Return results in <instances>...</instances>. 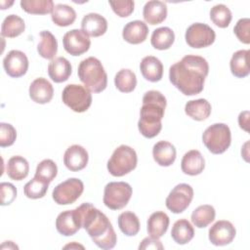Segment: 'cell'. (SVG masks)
I'll list each match as a JSON object with an SVG mask.
<instances>
[{"label":"cell","instance_id":"32","mask_svg":"<svg viewBox=\"0 0 250 250\" xmlns=\"http://www.w3.org/2000/svg\"><path fill=\"white\" fill-rule=\"evenodd\" d=\"M40 41L37 46L38 54L47 60H53L58 52V41L56 37L48 30L39 33Z\"/></svg>","mask_w":250,"mask_h":250},{"label":"cell","instance_id":"8","mask_svg":"<svg viewBox=\"0 0 250 250\" xmlns=\"http://www.w3.org/2000/svg\"><path fill=\"white\" fill-rule=\"evenodd\" d=\"M62 100L74 112H85L92 104L91 92L82 85L68 84L64 87Z\"/></svg>","mask_w":250,"mask_h":250},{"label":"cell","instance_id":"12","mask_svg":"<svg viewBox=\"0 0 250 250\" xmlns=\"http://www.w3.org/2000/svg\"><path fill=\"white\" fill-rule=\"evenodd\" d=\"M62 44L68 54L71 56H80L90 49L91 40L81 29H71L63 35Z\"/></svg>","mask_w":250,"mask_h":250},{"label":"cell","instance_id":"40","mask_svg":"<svg viewBox=\"0 0 250 250\" xmlns=\"http://www.w3.org/2000/svg\"><path fill=\"white\" fill-rule=\"evenodd\" d=\"M57 174V164L52 159H44L37 165L34 177L42 179L50 184L56 178Z\"/></svg>","mask_w":250,"mask_h":250},{"label":"cell","instance_id":"47","mask_svg":"<svg viewBox=\"0 0 250 250\" xmlns=\"http://www.w3.org/2000/svg\"><path fill=\"white\" fill-rule=\"evenodd\" d=\"M67 248H70V249H77V248H81V249H84V246L81 245V244H78L76 243L75 241L69 243V244H66L65 246H63V249H67Z\"/></svg>","mask_w":250,"mask_h":250},{"label":"cell","instance_id":"22","mask_svg":"<svg viewBox=\"0 0 250 250\" xmlns=\"http://www.w3.org/2000/svg\"><path fill=\"white\" fill-rule=\"evenodd\" d=\"M152 156L158 165L168 167L175 162L177 151L171 143L167 141H160L153 146Z\"/></svg>","mask_w":250,"mask_h":250},{"label":"cell","instance_id":"1","mask_svg":"<svg viewBox=\"0 0 250 250\" xmlns=\"http://www.w3.org/2000/svg\"><path fill=\"white\" fill-rule=\"evenodd\" d=\"M209 72L207 61L200 56L187 55L169 68L170 82L186 96L201 93Z\"/></svg>","mask_w":250,"mask_h":250},{"label":"cell","instance_id":"36","mask_svg":"<svg viewBox=\"0 0 250 250\" xmlns=\"http://www.w3.org/2000/svg\"><path fill=\"white\" fill-rule=\"evenodd\" d=\"M114 84L120 92L131 93L137 86L136 74L129 68H122L115 74Z\"/></svg>","mask_w":250,"mask_h":250},{"label":"cell","instance_id":"48","mask_svg":"<svg viewBox=\"0 0 250 250\" xmlns=\"http://www.w3.org/2000/svg\"><path fill=\"white\" fill-rule=\"evenodd\" d=\"M2 245H7L8 249H19V247L13 241H5Z\"/></svg>","mask_w":250,"mask_h":250},{"label":"cell","instance_id":"9","mask_svg":"<svg viewBox=\"0 0 250 250\" xmlns=\"http://www.w3.org/2000/svg\"><path fill=\"white\" fill-rule=\"evenodd\" d=\"M84 190L83 182L77 178H69L55 187L52 197L59 205L74 203Z\"/></svg>","mask_w":250,"mask_h":250},{"label":"cell","instance_id":"25","mask_svg":"<svg viewBox=\"0 0 250 250\" xmlns=\"http://www.w3.org/2000/svg\"><path fill=\"white\" fill-rule=\"evenodd\" d=\"M169 217L163 211H156L152 213L147 219L146 230L149 236L154 238H160L163 236L169 227Z\"/></svg>","mask_w":250,"mask_h":250},{"label":"cell","instance_id":"34","mask_svg":"<svg viewBox=\"0 0 250 250\" xmlns=\"http://www.w3.org/2000/svg\"><path fill=\"white\" fill-rule=\"evenodd\" d=\"M215 216H216L215 208L212 205L204 204V205L198 206L192 211L190 219L192 224L196 228L203 229V228H206L215 220Z\"/></svg>","mask_w":250,"mask_h":250},{"label":"cell","instance_id":"35","mask_svg":"<svg viewBox=\"0 0 250 250\" xmlns=\"http://www.w3.org/2000/svg\"><path fill=\"white\" fill-rule=\"evenodd\" d=\"M117 224L120 230L127 236H134L140 231L139 218L131 211L122 212L118 216Z\"/></svg>","mask_w":250,"mask_h":250},{"label":"cell","instance_id":"21","mask_svg":"<svg viewBox=\"0 0 250 250\" xmlns=\"http://www.w3.org/2000/svg\"><path fill=\"white\" fill-rule=\"evenodd\" d=\"M143 17L151 25L159 24L167 18V6L162 1H147L143 9Z\"/></svg>","mask_w":250,"mask_h":250},{"label":"cell","instance_id":"17","mask_svg":"<svg viewBox=\"0 0 250 250\" xmlns=\"http://www.w3.org/2000/svg\"><path fill=\"white\" fill-rule=\"evenodd\" d=\"M30 99L40 104L51 102L54 95V88L52 84L44 77L34 79L28 89Z\"/></svg>","mask_w":250,"mask_h":250},{"label":"cell","instance_id":"28","mask_svg":"<svg viewBox=\"0 0 250 250\" xmlns=\"http://www.w3.org/2000/svg\"><path fill=\"white\" fill-rule=\"evenodd\" d=\"M7 175L15 181H21L25 179L29 172L28 161L21 155L12 156L7 163Z\"/></svg>","mask_w":250,"mask_h":250},{"label":"cell","instance_id":"44","mask_svg":"<svg viewBox=\"0 0 250 250\" xmlns=\"http://www.w3.org/2000/svg\"><path fill=\"white\" fill-rule=\"evenodd\" d=\"M0 195L1 205H10L17 197V188L13 184L3 182L0 184Z\"/></svg>","mask_w":250,"mask_h":250},{"label":"cell","instance_id":"29","mask_svg":"<svg viewBox=\"0 0 250 250\" xmlns=\"http://www.w3.org/2000/svg\"><path fill=\"white\" fill-rule=\"evenodd\" d=\"M193 227L188 220L181 219L174 223L171 230V237L176 243L181 245L187 244L193 238Z\"/></svg>","mask_w":250,"mask_h":250},{"label":"cell","instance_id":"11","mask_svg":"<svg viewBox=\"0 0 250 250\" xmlns=\"http://www.w3.org/2000/svg\"><path fill=\"white\" fill-rule=\"evenodd\" d=\"M193 198V189L188 184H179L169 192L166 197V207L174 214L184 212Z\"/></svg>","mask_w":250,"mask_h":250},{"label":"cell","instance_id":"19","mask_svg":"<svg viewBox=\"0 0 250 250\" xmlns=\"http://www.w3.org/2000/svg\"><path fill=\"white\" fill-rule=\"evenodd\" d=\"M148 34V27L146 23L142 21L136 20L129 21L125 24L122 30L123 39L130 44H141L143 43Z\"/></svg>","mask_w":250,"mask_h":250},{"label":"cell","instance_id":"15","mask_svg":"<svg viewBox=\"0 0 250 250\" xmlns=\"http://www.w3.org/2000/svg\"><path fill=\"white\" fill-rule=\"evenodd\" d=\"M3 67L9 76L21 77L28 69V59L23 52L12 50L3 59Z\"/></svg>","mask_w":250,"mask_h":250},{"label":"cell","instance_id":"24","mask_svg":"<svg viewBox=\"0 0 250 250\" xmlns=\"http://www.w3.org/2000/svg\"><path fill=\"white\" fill-rule=\"evenodd\" d=\"M140 70L144 78L150 82H158L163 76V64L153 56H146L141 61Z\"/></svg>","mask_w":250,"mask_h":250},{"label":"cell","instance_id":"18","mask_svg":"<svg viewBox=\"0 0 250 250\" xmlns=\"http://www.w3.org/2000/svg\"><path fill=\"white\" fill-rule=\"evenodd\" d=\"M81 30L88 36H102L107 30V21L100 14L89 13L81 21Z\"/></svg>","mask_w":250,"mask_h":250},{"label":"cell","instance_id":"14","mask_svg":"<svg viewBox=\"0 0 250 250\" xmlns=\"http://www.w3.org/2000/svg\"><path fill=\"white\" fill-rule=\"evenodd\" d=\"M208 233L209 240L213 245L225 246L232 242L236 229L229 221L220 220L210 228Z\"/></svg>","mask_w":250,"mask_h":250},{"label":"cell","instance_id":"33","mask_svg":"<svg viewBox=\"0 0 250 250\" xmlns=\"http://www.w3.org/2000/svg\"><path fill=\"white\" fill-rule=\"evenodd\" d=\"M175 41L174 31L167 26L158 27L153 30L150 38V43L157 50L169 49Z\"/></svg>","mask_w":250,"mask_h":250},{"label":"cell","instance_id":"41","mask_svg":"<svg viewBox=\"0 0 250 250\" xmlns=\"http://www.w3.org/2000/svg\"><path fill=\"white\" fill-rule=\"evenodd\" d=\"M17 139V131L15 127L9 123H0V146H11Z\"/></svg>","mask_w":250,"mask_h":250},{"label":"cell","instance_id":"27","mask_svg":"<svg viewBox=\"0 0 250 250\" xmlns=\"http://www.w3.org/2000/svg\"><path fill=\"white\" fill-rule=\"evenodd\" d=\"M211 104L205 99L188 101L185 105V112L188 116L196 121H203L211 114Z\"/></svg>","mask_w":250,"mask_h":250},{"label":"cell","instance_id":"26","mask_svg":"<svg viewBox=\"0 0 250 250\" xmlns=\"http://www.w3.org/2000/svg\"><path fill=\"white\" fill-rule=\"evenodd\" d=\"M249 50H238L233 53L229 62L230 71L233 76L244 78L249 75Z\"/></svg>","mask_w":250,"mask_h":250},{"label":"cell","instance_id":"30","mask_svg":"<svg viewBox=\"0 0 250 250\" xmlns=\"http://www.w3.org/2000/svg\"><path fill=\"white\" fill-rule=\"evenodd\" d=\"M51 18L56 25L64 27L75 21L76 12L72 7L66 4H57L51 13Z\"/></svg>","mask_w":250,"mask_h":250},{"label":"cell","instance_id":"20","mask_svg":"<svg viewBox=\"0 0 250 250\" xmlns=\"http://www.w3.org/2000/svg\"><path fill=\"white\" fill-rule=\"evenodd\" d=\"M205 160L201 152L197 149H191L186 152L181 161L182 171L189 176H196L203 172Z\"/></svg>","mask_w":250,"mask_h":250},{"label":"cell","instance_id":"10","mask_svg":"<svg viewBox=\"0 0 250 250\" xmlns=\"http://www.w3.org/2000/svg\"><path fill=\"white\" fill-rule=\"evenodd\" d=\"M185 39L187 44L191 48H206L214 43L216 33L208 24L195 22L190 24L186 30Z\"/></svg>","mask_w":250,"mask_h":250},{"label":"cell","instance_id":"7","mask_svg":"<svg viewBox=\"0 0 250 250\" xmlns=\"http://www.w3.org/2000/svg\"><path fill=\"white\" fill-rule=\"evenodd\" d=\"M133 193L132 187L125 182H110L104 187L103 201L111 210L124 208Z\"/></svg>","mask_w":250,"mask_h":250},{"label":"cell","instance_id":"5","mask_svg":"<svg viewBox=\"0 0 250 250\" xmlns=\"http://www.w3.org/2000/svg\"><path fill=\"white\" fill-rule=\"evenodd\" d=\"M138 156L134 148L121 145L114 149L107 161V170L114 177H122L137 167Z\"/></svg>","mask_w":250,"mask_h":250},{"label":"cell","instance_id":"4","mask_svg":"<svg viewBox=\"0 0 250 250\" xmlns=\"http://www.w3.org/2000/svg\"><path fill=\"white\" fill-rule=\"evenodd\" d=\"M80 81L90 92L101 93L107 86V75L100 62L95 57H89L83 60L77 69Z\"/></svg>","mask_w":250,"mask_h":250},{"label":"cell","instance_id":"31","mask_svg":"<svg viewBox=\"0 0 250 250\" xmlns=\"http://www.w3.org/2000/svg\"><path fill=\"white\" fill-rule=\"evenodd\" d=\"M25 29V23L23 20L15 15L11 14L7 16L1 25V35L2 37L15 38L21 35Z\"/></svg>","mask_w":250,"mask_h":250},{"label":"cell","instance_id":"45","mask_svg":"<svg viewBox=\"0 0 250 250\" xmlns=\"http://www.w3.org/2000/svg\"><path fill=\"white\" fill-rule=\"evenodd\" d=\"M139 249L144 250V249H164V246L162 245L161 241L159 240V238H154V237H146L144 238L140 245H139Z\"/></svg>","mask_w":250,"mask_h":250},{"label":"cell","instance_id":"3","mask_svg":"<svg viewBox=\"0 0 250 250\" xmlns=\"http://www.w3.org/2000/svg\"><path fill=\"white\" fill-rule=\"evenodd\" d=\"M166 105V98L161 92L149 90L145 93L138 121L139 131L144 137L151 139L160 133Z\"/></svg>","mask_w":250,"mask_h":250},{"label":"cell","instance_id":"37","mask_svg":"<svg viewBox=\"0 0 250 250\" xmlns=\"http://www.w3.org/2000/svg\"><path fill=\"white\" fill-rule=\"evenodd\" d=\"M21 9L32 15H46L52 13L55 5L52 0H21Z\"/></svg>","mask_w":250,"mask_h":250},{"label":"cell","instance_id":"13","mask_svg":"<svg viewBox=\"0 0 250 250\" xmlns=\"http://www.w3.org/2000/svg\"><path fill=\"white\" fill-rule=\"evenodd\" d=\"M81 228L82 222L78 207L73 210L62 211L56 219V229L62 235L71 236L75 234Z\"/></svg>","mask_w":250,"mask_h":250},{"label":"cell","instance_id":"38","mask_svg":"<svg viewBox=\"0 0 250 250\" xmlns=\"http://www.w3.org/2000/svg\"><path fill=\"white\" fill-rule=\"evenodd\" d=\"M210 19L215 25L226 28L229 25L232 15L228 6L225 4H217L210 10Z\"/></svg>","mask_w":250,"mask_h":250},{"label":"cell","instance_id":"43","mask_svg":"<svg viewBox=\"0 0 250 250\" xmlns=\"http://www.w3.org/2000/svg\"><path fill=\"white\" fill-rule=\"evenodd\" d=\"M233 32L240 42L244 44H249L250 43V20L248 18L240 19L236 22L233 28Z\"/></svg>","mask_w":250,"mask_h":250},{"label":"cell","instance_id":"6","mask_svg":"<svg viewBox=\"0 0 250 250\" xmlns=\"http://www.w3.org/2000/svg\"><path fill=\"white\" fill-rule=\"evenodd\" d=\"M202 142L211 153H224L231 143L230 129L225 123L212 124L203 132Z\"/></svg>","mask_w":250,"mask_h":250},{"label":"cell","instance_id":"2","mask_svg":"<svg viewBox=\"0 0 250 250\" xmlns=\"http://www.w3.org/2000/svg\"><path fill=\"white\" fill-rule=\"evenodd\" d=\"M78 209L81 215L82 228L87 231L92 241L102 249H112L117 242V236L108 218L88 202L78 206Z\"/></svg>","mask_w":250,"mask_h":250},{"label":"cell","instance_id":"42","mask_svg":"<svg viewBox=\"0 0 250 250\" xmlns=\"http://www.w3.org/2000/svg\"><path fill=\"white\" fill-rule=\"evenodd\" d=\"M112 11L120 18L129 17L135 7V3L132 0H117V1H109L108 2Z\"/></svg>","mask_w":250,"mask_h":250},{"label":"cell","instance_id":"16","mask_svg":"<svg viewBox=\"0 0 250 250\" xmlns=\"http://www.w3.org/2000/svg\"><path fill=\"white\" fill-rule=\"evenodd\" d=\"M88 160L89 155L86 148L79 145H72L68 146L63 154V164L72 172L84 169L88 164Z\"/></svg>","mask_w":250,"mask_h":250},{"label":"cell","instance_id":"23","mask_svg":"<svg viewBox=\"0 0 250 250\" xmlns=\"http://www.w3.org/2000/svg\"><path fill=\"white\" fill-rule=\"evenodd\" d=\"M71 71L72 67L69 61L63 57H57L48 64V74L56 83L66 81L69 78Z\"/></svg>","mask_w":250,"mask_h":250},{"label":"cell","instance_id":"46","mask_svg":"<svg viewBox=\"0 0 250 250\" xmlns=\"http://www.w3.org/2000/svg\"><path fill=\"white\" fill-rule=\"evenodd\" d=\"M238 124H239V127H240L241 129H243L244 131H246V132L249 131V129H248V124H249V111L245 110V111L239 113V116H238Z\"/></svg>","mask_w":250,"mask_h":250},{"label":"cell","instance_id":"39","mask_svg":"<svg viewBox=\"0 0 250 250\" xmlns=\"http://www.w3.org/2000/svg\"><path fill=\"white\" fill-rule=\"evenodd\" d=\"M49 188V183L34 177L27 182L23 188L24 195L30 199H38L45 196Z\"/></svg>","mask_w":250,"mask_h":250}]
</instances>
